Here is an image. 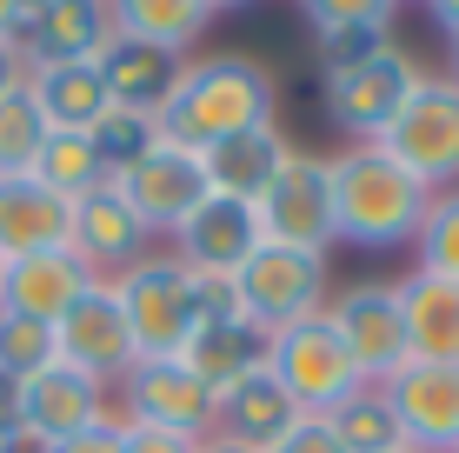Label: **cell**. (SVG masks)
<instances>
[{
  "label": "cell",
  "mask_w": 459,
  "mask_h": 453,
  "mask_svg": "<svg viewBox=\"0 0 459 453\" xmlns=\"http://www.w3.org/2000/svg\"><path fill=\"white\" fill-rule=\"evenodd\" d=\"M420 81H426V67L393 40L386 54H373L326 81V120L346 134V147H367V140H379L400 120V107L420 93Z\"/></svg>",
  "instance_id": "6"
},
{
  "label": "cell",
  "mask_w": 459,
  "mask_h": 453,
  "mask_svg": "<svg viewBox=\"0 0 459 453\" xmlns=\"http://www.w3.org/2000/svg\"><path fill=\"white\" fill-rule=\"evenodd\" d=\"M0 453H47V447L21 440V433H13V420H0Z\"/></svg>",
  "instance_id": "39"
},
{
  "label": "cell",
  "mask_w": 459,
  "mask_h": 453,
  "mask_svg": "<svg viewBox=\"0 0 459 453\" xmlns=\"http://www.w3.org/2000/svg\"><path fill=\"white\" fill-rule=\"evenodd\" d=\"M273 453H346V447H340V433H333V420H326V414H307Z\"/></svg>",
  "instance_id": "34"
},
{
  "label": "cell",
  "mask_w": 459,
  "mask_h": 453,
  "mask_svg": "<svg viewBox=\"0 0 459 453\" xmlns=\"http://www.w3.org/2000/svg\"><path fill=\"white\" fill-rule=\"evenodd\" d=\"M0 274H7V260H0Z\"/></svg>",
  "instance_id": "44"
},
{
  "label": "cell",
  "mask_w": 459,
  "mask_h": 453,
  "mask_svg": "<svg viewBox=\"0 0 459 453\" xmlns=\"http://www.w3.org/2000/svg\"><path fill=\"white\" fill-rule=\"evenodd\" d=\"M114 40V0H27V67H93Z\"/></svg>",
  "instance_id": "14"
},
{
  "label": "cell",
  "mask_w": 459,
  "mask_h": 453,
  "mask_svg": "<svg viewBox=\"0 0 459 453\" xmlns=\"http://www.w3.org/2000/svg\"><path fill=\"white\" fill-rule=\"evenodd\" d=\"M120 427H126V420H120ZM126 453H200V440L160 433V427H126Z\"/></svg>",
  "instance_id": "36"
},
{
  "label": "cell",
  "mask_w": 459,
  "mask_h": 453,
  "mask_svg": "<svg viewBox=\"0 0 459 453\" xmlns=\"http://www.w3.org/2000/svg\"><path fill=\"white\" fill-rule=\"evenodd\" d=\"M326 420H333L346 453H400V447H413L406 427H400V414H393V400H386V387H359V394L346 400V407H333Z\"/></svg>",
  "instance_id": "28"
},
{
  "label": "cell",
  "mask_w": 459,
  "mask_h": 453,
  "mask_svg": "<svg viewBox=\"0 0 459 453\" xmlns=\"http://www.w3.org/2000/svg\"><path fill=\"white\" fill-rule=\"evenodd\" d=\"M326 320L340 327L346 353H353L359 380L386 387L413 353H406V307H400V280H353L326 301Z\"/></svg>",
  "instance_id": "8"
},
{
  "label": "cell",
  "mask_w": 459,
  "mask_h": 453,
  "mask_svg": "<svg viewBox=\"0 0 459 453\" xmlns=\"http://www.w3.org/2000/svg\"><path fill=\"white\" fill-rule=\"evenodd\" d=\"M40 367H54V327L0 314V373H7V380H27V373H40Z\"/></svg>",
  "instance_id": "33"
},
{
  "label": "cell",
  "mask_w": 459,
  "mask_h": 453,
  "mask_svg": "<svg viewBox=\"0 0 459 453\" xmlns=\"http://www.w3.org/2000/svg\"><path fill=\"white\" fill-rule=\"evenodd\" d=\"M54 361L74 367V373H87V380L107 387V394L134 373L140 353H134V327H126V314H120L114 280H93L81 301L54 320Z\"/></svg>",
  "instance_id": "9"
},
{
  "label": "cell",
  "mask_w": 459,
  "mask_h": 453,
  "mask_svg": "<svg viewBox=\"0 0 459 453\" xmlns=\"http://www.w3.org/2000/svg\"><path fill=\"white\" fill-rule=\"evenodd\" d=\"M67 254L81 260L93 280H120L134 260L153 254V233L140 227V213L126 207L120 187H93L87 200H74V227H67Z\"/></svg>",
  "instance_id": "15"
},
{
  "label": "cell",
  "mask_w": 459,
  "mask_h": 453,
  "mask_svg": "<svg viewBox=\"0 0 459 453\" xmlns=\"http://www.w3.org/2000/svg\"><path fill=\"white\" fill-rule=\"evenodd\" d=\"M400 453H426V447H400Z\"/></svg>",
  "instance_id": "43"
},
{
  "label": "cell",
  "mask_w": 459,
  "mask_h": 453,
  "mask_svg": "<svg viewBox=\"0 0 459 453\" xmlns=\"http://www.w3.org/2000/svg\"><path fill=\"white\" fill-rule=\"evenodd\" d=\"M100 420H114V400H107V387H93L87 373L74 367H40L21 380V394H13V433L34 447H60L74 440V433L100 427Z\"/></svg>",
  "instance_id": "13"
},
{
  "label": "cell",
  "mask_w": 459,
  "mask_h": 453,
  "mask_svg": "<svg viewBox=\"0 0 459 453\" xmlns=\"http://www.w3.org/2000/svg\"><path fill=\"white\" fill-rule=\"evenodd\" d=\"M433 21L446 27V40H459V0H439V7H433Z\"/></svg>",
  "instance_id": "40"
},
{
  "label": "cell",
  "mask_w": 459,
  "mask_h": 453,
  "mask_svg": "<svg viewBox=\"0 0 459 453\" xmlns=\"http://www.w3.org/2000/svg\"><path fill=\"white\" fill-rule=\"evenodd\" d=\"M47 453H126V427H120V420H100V427L74 433V440L47 447Z\"/></svg>",
  "instance_id": "35"
},
{
  "label": "cell",
  "mask_w": 459,
  "mask_h": 453,
  "mask_svg": "<svg viewBox=\"0 0 459 453\" xmlns=\"http://www.w3.org/2000/svg\"><path fill=\"white\" fill-rule=\"evenodd\" d=\"M87 287H93V274L67 254V247L21 254V260H7V274H0V314H21V320L54 327Z\"/></svg>",
  "instance_id": "19"
},
{
  "label": "cell",
  "mask_w": 459,
  "mask_h": 453,
  "mask_svg": "<svg viewBox=\"0 0 459 453\" xmlns=\"http://www.w3.org/2000/svg\"><path fill=\"white\" fill-rule=\"evenodd\" d=\"M313 27V60H320V81L359 67V60L386 54L400 40V7L393 0H313L307 7Z\"/></svg>",
  "instance_id": "17"
},
{
  "label": "cell",
  "mask_w": 459,
  "mask_h": 453,
  "mask_svg": "<svg viewBox=\"0 0 459 453\" xmlns=\"http://www.w3.org/2000/svg\"><path fill=\"white\" fill-rule=\"evenodd\" d=\"M413 267L459 287V187L433 194V207H426V227H420V240H413Z\"/></svg>",
  "instance_id": "32"
},
{
  "label": "cell",
  "mask_w": 459,
  "mask_h": 453,
  "mask_svg": "<svg viewBox=\"0 0 459 453\" xmlns=\"http://www.w3.org/2000/svg\"><path fill=\"white\" fill-rule=\"evenodd\" d=\"M180 361L194 367L200 387H213V400H220L227 387H240L247 373L266 367V334L253 320H213V327H200V334L186 340Z\"/></svg>",
  "instance_id": "26"
},
{
  "label": "cell",
  "mask_w": 459,
  "mask_h": 453,
  "mask_svg": "<svg viewBox=\"0 0 459 453\" xmlns=\"http://www.w3.org/2000/svg\"><path fill=\"white\" fill-rule=\"evenodd\" d=\"M13 87H27V54H21V40H0V93H13Z\"/></svg>",
  "instance_id": "37"
},
{
  "label": "cell",
  "mask_w": 459,
  "mask_h": 453,
  "mask_svg": "<svg viewBox=\"0 0 459 453\" xmlns=\"http://www.w3.org/2000/svg\"><path fill=\"white\" fill-rule=\"evenodd\" d=\"M333 161V221L346 247H367V254H393V247H413L433 207V187L413 180L393 161L379 140L367 147H340Z\"/></svg>",
  "instance_id": "2"
},
{
  "label": "cell",
  "mask_w": 459,
  "mask_h": 453,
  "mask_svg": "<svg viewBox=\"0 0 459 453\" xmlns=\"http://www.w3.org/2000/svg\"><path fill=\"white\" fill-rule=\"evenodd\" d=\"M233 301H240V320H253L260 334H280V327H293L307 314H326V301H333L326 254L260 247V254L233 274Z\"/></svg>",
  "instance_id": "5"
},
{
  "label": "cell",
  "mask_w": 459,
  "mask_h": 453,
  "mask_svg": "<svg viewBox=\"0 0 459 453\" xmlns=\"http://www.w3.org/2000/svg\"><path fill=\"white\" fill-rule=\"evenodd\" d=\"M200 453H247V447H233V440H220V433H213V440H200Z\"/></svg>",
  "instance_id": "41"
},
{
  "label": "cell",
  "mask_w": 459,
  "mask_h": 453,
  "mask_svg": "<svg viewBox=\"0 0 459 453\" xmlns=\"http://www.w3.org/2000/svg\"><path fill=\"white\" fill-rule=\"evenodd\" d=\"M293 161V140L266 120V127H247L233 140H213L207 153H200V167H207V187L227 200H253L260 207V194L280 180V167Z\"/></svg>",
  "instance_id": "22"
},
{
  "label": "cell",
  "mask_w": 459,
  "mask_h": 453,
  "mask_svg": "<svg viewBox=\"0 0 459 453\" xmlns=\"http://www.w3.org/2000/svg\"><path fill=\"white\" fill-rule=\"evenodd\" d=\"M273 100H280V81L266 60L253 54H200V60H180V81L160 100V140L173 147H194L207 153L213 140H233L247 127H266L273 120Z\"/></svg>",
  "instance_id": "1"
},
{
  "label": "cell",
  "mask_w": 459,
  "mask_h": 453,
  "mask_svg": "<svg viewBox=\"0 0 459 453\" xmlns=\"http://www.w3.org/2000/svg\"><path fill=\"white\" fill-rule=\"evenodd\" d=\"M260 247H266L260 207H253V200H227V194H207V207H200L194 221L173 233V254H180V267L213 274V280H233L253 254H260Z\"/></svg>",
  "instance_id": "16"
},
{
  "label": "cell",
  "mask_w": 459,
  "mask_h": 453,
  "mask_svg": "<svg viewBox=\"0 0 459 453\" xmlns=\"http://www.w3.org/2000/svg\"><path fill=\"white\" fill-rule=\"evenodd\" d=\"M120 314L126 327H134V353L140 361H180L186 340L200 334L194 320V274L180 267V254L173 247H153L147 260H134L120 280Z\"/></svg>",
  "instance_id": "3"
},
{
  "label": "cell",
  "mask_w": 459,
  "mask_h": 453,
  "mask_svg": "<svg viewBox=\"0 0 459 453\" xmlns=\"http://www.w3.org/2000/svg\"><path fill=\"white\" fill-rule=\"evenodd\" d=\"M266 373L293 394L299 414H333L367 387L340 340V327L326 314H307V320L280 327V334H266Z\"/></svg>",
  "instance_id": "4"
},
{
  "label": "cell",
  "mask_w": 459,
  "mask_h": 453,
  "mask_svg": "<svg viewBox=\"0 0 459 453\" xmlns=\"http://www.w3.org/2000/svg\"><path fill=\"white\" fill-rule=\"evenodd\" d=\"M47 134H54V127H47L40 100H34L27 87L0 93V174H34Z\"/></svg>",
  "instance_id": "30"
},
{
  "label": "cell",
  "mask_w": 459,
  "mask_h": 453,
  "mask_svg": "<svg viewBox=\"0 0 459 453\" xmlns=\"http://www.w3.org/2000/svg\"><path fill=\"white\" fill-rule=\"evenodd\" d=\"M27 93L40 100L54 134H93L107 120V107H114L100 67H27Z\"/></svg>",
  "instance_id": "25"
},
{
  "label": "cell",
  "mask_w": 459,
  "mask_h": 453,
  "mask_svg": "<svg viewBox=\"0 0 459 453\" xmlns=\"http://www.w3.org/2000/svg\"><path fill=\"white\" fill-rule=\"evenodd\" d=\"M400 307H406V353L420 367H459V287L433 274H406L400 280Z\"/></svg>",
  "instance_id": "23"
},
{
  "label": "cell",
  "mask_w": 459,
  "mask_h": 453,
  "mask_svg": "<svg viewBox=\"0 0 459 453\" xmlns=\"http://www.w3.org/2000/svg\"><path fill=\"white\" fill-rule=\"evenodd\" d=\"M446 81H453V87H459V40H453V74H446Z\"/></svg>",
  "instance_id": "42"
},
{
  "label": "cell",
  "mask_w": 459,
  "mask_h": 453,
  "mask_svg": "<svg viewBox=\"0 0 459 453\" xmlns=\"http://www.w3.org/2000/svg\"><path fill=\"white\" fill-rule=\"evenodd\" d=\"M27 27V0H0V40H21Z\"/></svg>",
  "instance_id": "38"
},
{
  "label": "cell",
  "mask_w": 459,
  "mask_h": 453,
  "mask_svg": "<svg viewBox=\"0 0 459 453\" xmlns=\"http://www.w3.org/2000/svg\"><path fill=\"white\" fill-rule=\"evenodd\" d=\"M34 180L54 187L60 200H87L93 187H114L100 167V153H93V134H47L40 161H34Z\"/></svg>",
  "instance_id": "29"
},
{
  "label": "cell",
  "mask_w": 459,
  "mask_h": 453,
  "mask_svg": "<svg viewBox=\"0 0 459 453\" xmlns=\"http://www.w3.org/2000/svg\"><path fill=\"white\" fill-rule=\"evenodd\" d=\"M153 147H160V120L134 114V107H107V120L93 127V153H100L107 180H120L126 167H140Z\"/></svg>",
  "instance_id": "31"
},
{
  "label": "cell",
  "mask_w": 459,
  "mask_h": 453,
  "mask_svg": "<svg viewBox=\"0 0 459 453\" xmlns=\"http://www.w3.org/2000/svg\"><path fill=\"white\" fill-rule=\"evenodd\" d=\"M379 147H386L413 180H426L433 194L459 187V87L446 74H426L420 93L400 107V120L379 134Z\"/></svg>",
  "instance_id": "7"
},
{
  "label": "cell",
  "mask_w": 459,
  "mask_h": 453,
  "mask_svg": "<svg viewBox=\"0 0 459 453\" xmlns=\"http://www.w3.org/2000/svg\"><path fill=\"white\" fill-rule=\"evenodd\" d=\"M114 420L213 440V387H200L186 361H134V373L114 387Z\"/></svg>",
  "instance_id": "11"
},
{
  "label": "cell",
  "mask_w": 459,
  "mask_h": 453,
  "mask_svg": "<svg viewBox=\"0 0 459 453\" xmlns=\"http://www.w3.org/2000/svg\"><path fill=\"white\" fill-rule=\"evenodd\" d=\"M114 187L126 194V207L140 213V227H147L153 240H173V233L207 207V194H213L200 153L194 147H173V140H160V147H153L140 167H126Z\"/></svg>",
  "instance_id": "12"
},
{
  "label": "cell",
  "mask_w": 459,
  "mask_h": 453,
  "mask_svg": "<svg viewBox=\"0 0 459 453\" xmlns=\"http://www.w3.org/2000/svg\"><path fill=\"white\" fill-rule=\"evenodd\" d=\"M299 420H307V414L293 407V394L266 367L247 373L240 387H227V394L213 400V433H220V440H233V447H247V453H273Z\"/></svg>",
  "instance_id": "20"
},
{
  "label": "cell",
  "mask_w": 459,
  "mask_h": 453,
  "mask_svg": "<svg viewBox=\"0 0 459 453\" xmlns=\"http://www.w3.org/2000/svg\"><path fill=\"white\" fill-rule=\"evenodd\" d=\"M386 400L400 414L406 440L426 453H459V367H420L406 361L386 380Z\"/></svg>",
  "instance_id": "18"
},
{
  "label": "cell",
  "mask_w": 459,
  "mask_h": 453,
  "mask_svg": "<svg viewBox=\"0 0 459 453\" xmlns=\"http://www.w3.org/2000/svg\"><path fill=\"white\" fill-rule=\"evenodd\" d=\"M93 67H100L114 107H134V114H160V100L173 93V81H180V60L160 54V47H147V40H134V34H120V27H114V40L100 47Z\"/></svg>",
  "instance_id": "24"
},
{
  "label": "cell",
  "mask_w": 459,
  "mask_h": 453,
  "mask_svg": "<svg viewBox=\"0 0 459 453\" xmlns=\"http://www.w3.org/2000/svg\"><path fill=\"white\" fill-rule=\"evenodd\" d=\"M67 227H74V200H60L34 174H0V260L67 247Z\"/></svg>",
  "instance_id": "21"
},
{
  "label": "cell",
  "mask_w": 459,
  "mask_h": 453,
  "mask_svg": "<svg viewBox=\"0 0 459 453\" xmlns=\"http://www.w3.org/2000/svg\"><path fill=\"white\" fill-rule=\"evenodd\" d=\"M220 21L213 0H120L114 7V27L147 47H160V54L186 60V47H200V34Z\"/></svg>",
  "instance_id": "27"
},
{
  "label": "cell",
  "mask_w": 459,
  "mask_h": 453,
  "mask_svg": "<svg viewBox=\"0 0 459 453\" xmlns=\"http://www.w3.org/2000/svg\"><path fill=\"white\" fill-rule=\"evenodd\" d=\"M260 227H266V247L326 254V247L340 240V221H333V161L293 147V161L280 167V180L260 194Z\"/></svg>",
  "instance_id": "10"
}]
</instances>
